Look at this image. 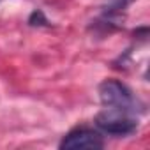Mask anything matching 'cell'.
Masks as SVG:
<instances>
[{"label": "cell", "mask_w": 150, "mask_h": 150, "mask_svg": "<svg viewBox=\"0 0 150 150\" xmlns=\"http://www.w3.org/2000/svg\"><path fill=\"white\" fill-rule=\"evenodd\" d=\"M96 125L104 132L117 138L134 134L138 131V120L131 117L129 111L117 110V108H106L96 117Z\"/></svg>", "instance_id": "6da1fadb"}, {"label": "cell", "mask_w": 150, "mask_h": 150, "mask_svg": "<svg viewBox=\"0 0 150 150\" xmlns=\"http://www.w3.org/2000/svg\"><path fill=\"white\" fill-rule=\"evenodd\" d=\"M99 99L106 108H117L124 111H132L136 99L131 88L118 80H104L99 85Z\"/></svg>", "instance_id": "7a4b0ae2"}, {"label": "cell", "mask_w": 150, "mask_h": 150, "mask_svg": "<svg viewBox=\"0 0 150 150\" xmlns=\"http://www.w3.org/2000/svg\"><path fill=\"white\" fill-rule=\"evenodd\" d=\"M62 150H81V148H88V150H96V148H103L104 146V139L103 136L94 131V129H88V127H76L69 131L60 145H58Z\"/></svg>", "instance_id": "3957f363"}, {"label": "cell", "mask_w": 150, "mask_h": 150, "mask_svg": "<svg viewBox=\"0 0 150 150\" xmlns=\"http://www.w3.org/2000/svg\"><path fill=\"white\" fill-rule=\"evenodd\" d=\"M131 2H132V0H110V2H108V7H106V13H108V14H115L117 11L125 9Z\"/></svg>", "instance_id": "277c9868"}, {"label": "cell", "mask_w": 150, "mask_h": 150, "mask_svg": "<svg viewBox=\"0 0 150 150\" xmlns=\"http://www.w3.org/2000/svg\"><path fill=\"white\" fill-rule=\"evenodd\" d=\"M35 21H42V25H48V20L44 18V14H42L41 11H35V13H32L30 20H28V23H30V25H34Z\"/></svg>", "instance_id": "5b68a950"}]
</instances>
